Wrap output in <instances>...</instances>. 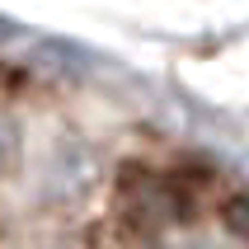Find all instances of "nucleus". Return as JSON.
<instances>
[{
  "instance_id": "nucleus-1",
  "label": "nucleus",
  "mask_w": 249,
  "mask_h": 249,
  "mask_svg": "<svg viewBox=\"0 0 249 249\" xmlns=\"http://www.w3.org/2000/svg\"><path fill=\"white\" fill-rule=\"evenodd\" d=\"M221 221L231 226V235H240L249 245V193H240V197H231L221 207Z\"/></svg>"
}]
</instances>
